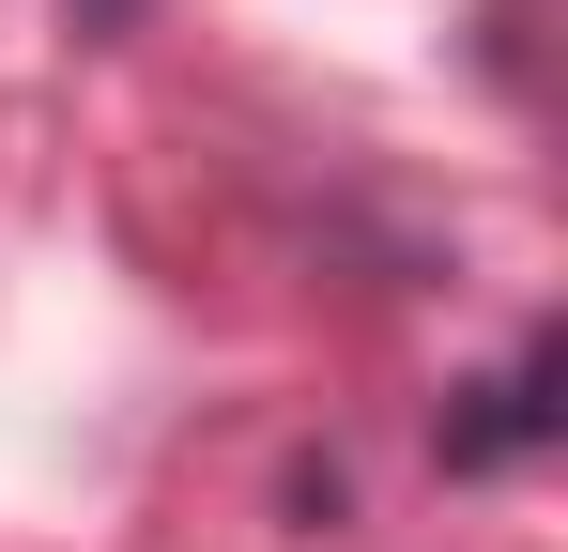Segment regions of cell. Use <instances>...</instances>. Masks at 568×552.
<instances>
[{
  "mask_svg": "<svg viewBox=\"0 0 568 552\" xmlns=\"http://www.w3.org/2000/svg\"><path fill=\"white\" fill-rule=\"evenodd\" d=\"M523 446H554V338H523L491 384H462V415H446V476H507Z\"/></svg>",
  "mask_w": 568,
  "mask_h": 552,
  "instance_id": "obj_1",
  "label": "cell"
}]
</instances>
